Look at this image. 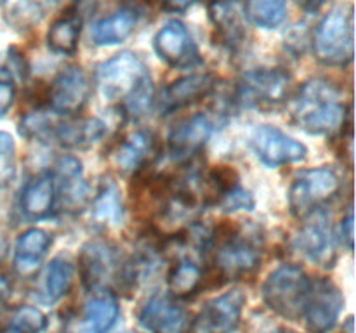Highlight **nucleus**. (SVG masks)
<instances>
[{"instance_id":"7ed1b4c3","label":"nucleus","mask_w":356,"mask_h":333,"mask_svg":"<svg viewBox=\"0 0 356 333\" xmlns=\"http://www.w3.org/2000/svg\"><path fill=\"white\" fill-rule=\"evenodd\" d=\"M19 134L28 141L61 149H87L106 134V125L99 118L66 117L52 111H33L21 118Z\"/></svg>"},{"instance_id":"423d86ee","label":"nucleus","mask_w":356,"mask_h":333,"mask_svg":"<svg viewBox=\"0 0 356 333\" xmlns=\"http://www.w3.org/2000/svg\"><path fill=\"white\" fill-rule=\"evenodd\" d=\"M312 278L301 266L284 264L277 267L263 284V300L270 311L289 321H299Z\"/></svg>"},{"instance_id":"9d476101","label":"nucleus","mask_w":356,"mask_h":333,"mask_svg":"<svg viewBox=\"0 0 356 333\" xmlns=\"http://www.w3.org/2000/svg\"><path fill=\"white\" fill-rule=\"evenodd\" d=\"M302 221L305 222L292 239V246L315 266L322 267V269L334 267L337 260V252L329 215L325 214L323 208H320Z\"/></svg>"},{"instance_id":"1a4fd4ad","label":"nucleus","mask_w":356,"mask_h":333,"mask_svg":"<svg viewBox=\"0 0 356 333\" xmlns=\"http://www.w3.org/2000/svg\"><path fill=\"white\" fill-rule=\"evenodd\" d=\"M344 311V295L329 278H316L309 283L301 319L312 333H329L339 323Z\"/></svg>"},{"instance_id":"c85d7f7f","label":"nucleus","mask_w":356,"mask_h":333,"mask_svg":"<svg viewBox=\"0 0 356 333\" xmlns=\"http://www.w3.org/2000/svg\"><path fill=\"white\" fill-rule=\"evenodd\" d=\"M75 278V267L65 257H56L45 269L44 276V300L47 304L59 302L70 293Z\"/></svg>"},{"instance_id":"b1692460","label":"nucleus","mask_w":356,"mask_h":333,"mask_svg":"<svg viewBox=\"0 0 356 333\" xmlns=\"http://www.w3.org/2000/svg\"><path fill=\"white\" fill-rule=\"evenodd\" d=\"M138 10L132 9V7H122L111 16L96 21L92 30H90V37H92L94 44L99 45V47L118 45L131 37L134 28L138 26Z\"/></svg>"},{"instance_id":"4c0bfd02","label":"nucleus","mask_w":356,"mask_h":333,"mask_svg":"<svg viewBox=\"0 0 356 333\" xmlns=\"http://www.w3.org/2000/svg\"><path fill=\"white\" fill-rule=\"evenodd\" d=\"M327 2H329V0H296V3H298L305 12H309V14L318 12Z\"/></svg>"},{"instance_id":"0eeeda50","label":"nucleus","mask_w":356,"mask_h":333,"mask_svg":"<svg viewBox=\"0 0 356 333\" xmlns=\"http://www.w3.org/2000/svg\"><path fill=\"white\" fill-rule=\"evenodd\" d=\"M341 179L329 166L305 169L296 173L289 189V208L298 219L308 217L339 194Z\"/></svg>"},{"instance_id":"cd10ccee","label":"nucleus","mask_w":356,"mask_h":333,"mask_svg":"<svg viewBox=\"0 0 356 333\" xmlns=\"http://www.w3.org/2000/svg\"><path fill=\"white\" fill-rule=\"evenodd\" d=\"M204 271L197 262L190 259H181L170 269L167 276L170 295L176 298H190L200 291L204 284Z\"/></svg>"},{"instance_id":"20e7f679","label":"nucleus","mask_w":356,"mask_h":333,"mask_svg":"<svg viewBox=\"0 0 356 333\" xmlns=\"http://www.w3.org/2000/svg\"><path fill=\"white\" fill-rule=\"evenodd\" d=\"M313 52L322 65L346 68L355 58V9L344 2L325 14L313 35Z\"/></svg>"},{"instance_id":"7c9ffc66","label":"nucleus","mask_w":356,"mask_h":333,"mask_svg":"<svg viewBox=\"0 0 356 333\" xmlns=\"http://www.w3.org/2000/svg\"><path fill=\"white\" fill-rule=\"evenodd\" d=\"M44 17L37 0H6V21L17 31L33 30Z\"/></svg>"},{"instance_id":"393cba45","label":"nucleus","mask_w":356,"mask_h":333,"mask_svg":"<svg viewBox=\"0 0 356 333\" xmlns=\"http://www.w3.org/2000/svg\"><path fill=\"white\" fill-rule=\"evenodd\" d=\"M120 318V307L111 293H99L83 307L82 333H108Z\"/></svg>"},{"instance_id":"f8f14e48","label":"nucleus","mask_w":356,"mask_h":333,"mask_svg":"<svg viewBox=\"0 0 356 333\" xmlns=\"http://www.w3.org/2000/svg\"><path fill=\"white\" fill-rule=\"evenodd\" d=\"M250 149L263 165L270 169L299 163L308 156V148L273 125H259L250 135Z\"/></svg>"},{"instance_id":"39448f33","label":"nucleus","mask_w":356,"mask_h":333,"mask_svg":"<svg viewBox=\"0 0 356 333\" xmlns=\"http://www.w3.org/2000/svg\"><path fill=\"white\" fill-rule=\"evenodd\" d=\"M83 287L96 293H108L110 288L132 287L129 260L120 250L104 239H92L82 246L79 257Z\"/></svg>"},{"instance_id":"4be33fe9","label":"nucleus","mask_w":356,"mask_h":333,"mask_svg":"<svg viewBox=\"0 0 356 333\" xmlns=\"http://www.w3.org/2000/svg\"><path fill=\"white\" fill-rule=\"evenodd\" d=\"M56 205V186L51 173L31 179L21 191V212L30 221H42L52 214Z\"/></svg>"},{"instance_id":"2eb2a0df","label":"nucleus","mask_w":356,"mask_h":333,"mask_svg":"<svg viewBox=\"0 0 356 333\" xmlns=\"http://www.w3.org/2000/svg\"><path fill=\"white\" fill-rule=\"evenodd\" d=\"M207 14L221 47L229 52L243 49L249 38V19L242 0H212L207 7Z\"/></svg>"},{"instance_id":"2f4dec72","label":"nucleus","mask_w":356,"mask_h":333,"mask_svg":"<svg viewBox=\"0 0 356 333\" xmlns=\"http://www.w3.org/2000/svg\"><path fill=\"white\" fill-rule=\"evenodd\" d=\"M47 328V316L33 305H21L14 311L2 333H42Z\"/></svg>"},{"instance_id":"9b49d317","label":"nucleus","mask_w":356,"mask_h":333,"mask_svg":"<svg viewBox=\"0 0 356 333\" xmlns=\"http://www.w3.org/2000/svg\"><path fill=\"white\" fill-rule=\"evenodd\" d=\"M263 262V243L259 238L233 232L216 250L214 264L218 273L228 280H240L256 273Z\"/></svg>"},{"instance_id":"f3484780","label":"nucleus","mask_w":356,"mask_h":333,"mask_svg":"<svg viewBox=\"0 0 356 333\" xmlns=\"http://www.w3.org/2000/svg\"><path fill=\"white\" fill-rule=\"evenodd\" d=\"M218 76L214 73H191L181 76L163 89L159 97L160 114H172L183 108L193 106L214 92Z\"/></svg>"},{"instance_id":"f704fd0d","label":"nucleus","mask_w":356,"mask_h":333,"mask_svg":"<svg viewBox=\"0 0 356 333\" xmlns=\"http://www.w3.org/2000/svg\"><path fill=\"white\" fill-rule=\"evenodd\" d=\"M16 99V87L10 80V73L0 68V120L9 113Z\"/></svg>"},{"instance_id":"6ab92c4d","label":"nucleus","mask_w":356,"mask_h":333,"mask_svg":"<svg viewBox=\"0 0 356 333\" xmlns=\"http://www.w3.org/2000/svg\"><path fill=\"white\" fill-rule=\"evenodd\" d=\"M212 132H214V123L207 114L197 113L190 118H184L169 132L167 137V146L172 160L188 162L193 158L207 144Z\"/></svg>"},{"instance_id":"a19ab883","label":"nucleus","mask_w":356,"mask_h":333,"mask_svg":"<svg viewBox=\"0 0 356 333\" xmlns=\"http://www.w3.org/2000/svg\"><path fill=\"white\" fill-rule=\"evenodd\" d=\"M2 2H6V0H0V3H2Z\"/></svg>"},{"instance_id":"473e14b6","label":"nucleus","mask_w":356,"mask_h":333,"mask_svg":"<svg viewBox=\"0 0 356 333\" xmlns=\"http://www.w3.org/2000/svg\"><path fill=\"white\" fill-rule=\"evenodd\" d=\"M16 177V144L7 132L0 130V189H6Z\"/></svg>"},{"instance_id":"4468645a","label":"nucleus","mask_w":356,"mask_h":333,"mask_svg":"<svg viewBox=\"0 0 356 333\" xmlns=\"http://www.w3.org/2000/svg\"><path fill=\"white\" fill-rule=\"evenodd\" d=\"M247 304L245 291L240 288L225 291L205 302L193 323L197 333H233L240 326Z\"/></svg>"},{"instance_id":"6e6552de","label":"nucleus","mask_w":356,"mask_h":333,"mask_svg":"<svg viewBox=\"0 0 356 333\" xmlns=\"http://www.w3.org/2000/svg\"><path fill=\"white\" fill-rule=\"evenodd\" d=\"M292 76L282 68H257L243 73L235 89V101L250 110H273L289 94Z\"/></svg>"},{"instance_id":"f257e3e1","label":"nucleus","mask_w":356,"mask_h":333,"mask_svg":"<svg viewBox=\"0 0 356 333\" xmlns=\"http://www.w3.org/2000/svg\"><path fill=\"white\" fill-rule=\"evenodd\" d=\"M99 92L117 104L127 117L141 118L155 103V85L146 62L138 54L124 51L101 62L96 69Z\"/></svg>"},{"instance_id":"a211bd4d","label":"nucleus","mask_w":356,"mask_h":333,"mask_svg":"<svg viewBox=\"0 0 356 333\" xmlns=\"http://www.w3.org/2000/svg\"><path fill=\"white\" fill-rule=\"evenodd\" d=\"M139 325L149 333H190L191 316L167 295H153L139 311Z\"/></svg>"},{"instance_id":"58836bf2","label":"nucleus","mask_w":356,"mask_h":333,"mask_svg":"<svg viewBox=\"0 0 356 333\" xmlns=\"http://www.w3.org/2000/svg\"><path fill=\"white\" fill-rule=\"evenodd\" d=\"M10 290H13V288H10L9 278H7L6 274L0 273V307H2L7 300H9Z\"/></svg>"},{"instance_id":"72a5a7b5","label":"nucleus","mask_w":356,"mask_h":333,"mask_svg":"<svg viewBox=\"0 0 356 333\" xmlns=\"http://www.w3.org/2000/svg\"><path fill=\"white\" fill-rule=\"evenodd\" d=\"M218 207L221 208L222 212H238V210H254L256 207V200H254L252 193L247 191L245 187L238 186L235 189H232L229 193H226L221 200L218 201Z\"/></svg>"},{"instance_id":"ea45409f","label":"nucleus","mask_w":356,"mask_h":333,"mask_svg":"<svg viewBox=\"0 0 356 333\" xmlns=\"http://www.w3.org/2000/svg\"><path fill=\"white\" fill-rule=\"evenodd\" d=\"M282 333H294V332H282Z\"/></svg>"},{"instance_id":"dca6fc26","label":"nucleus","mask_w":356,"mask_h":333,"mask_svg":"<svg viewBox=\"0 0 356 333\" xmlns=\"http://www.w3.org/2000/svg\"><path fill=\"white\" fill-rule=\"evenodd\" d=\"M156 56L172 68H191L200 62V54L193 37L181 21L172 19L163 24L153 37Z\"/></svg>"},{"instance_id":"c9c22d12","label":"nucleus","mask_w":356,"mask_h":333,"mask_svg":"<svg viewBox=\"0 0 356 333\" xmlns=\"http://www.w3.org/2000/svg\"><path fill=\"white\" fill-rule=\"evenodd\" d=\"M341 239L343 243L346 245V248L353 250V241H355V217H353V212H348L346 217L341 221Z\"/></svg>"},{"instance_id":"ddd939ff","label":"nucleus","mask_w":356,"mask_h":333,"mask_svg":"<svg viewBox=\"0 0 356 333\" xmlns=\"http://www.w3.org/2000/svg\"><path fill=\"white\" fill-rule=\"evenodd\" d=\"M92 85L80 66H68L54 76L47 90V104L52 113L75 117L89 101Z\"/></svg>"},{"instance_id":"412c9836","label":"nucleus","mask_w":356,"mask_h":333,"mask_svg":"<svg viewBox=\"0 0 356 333\" xmlns=\"http://www.w3.org/2000/svg\"><path fill=\"white\" fill-rule=\"evenodd\" d=\"M52 245V238L40 228H30L17 236L14 243V267L17 273L28 276L40 267Z\"/></svg>"},{"instance_id":"5701e85b","label":"nucleus","mask_w":356,"mask_h":333,"mask_svg":"<svg viewBox=\"0 0 356 333\" xmlns=\"http://www.w3.org/2000/svg\"><path fill=\"white\" fill-rule=\"evenodd\" d=\"M56 186V198H61L68 207H80L86 200V182H83L82 163L75 156L65 155L56 163V176H52Z\"/></svg>"},{"instance_id":"a878e982","label":"nucleus","mask_w":356,"mask_h":333,"mask_svg":"<svg viewBox=\"0 0 356 333\" xmlns=\"http://www.w3.org/2000/svg\"><path fill=\"white\" fill-rule=\"evenodd\" d=\"M124 217V207L118 186L111 179H106L97 187L96 196L90 205V219L97 225H118Z\"/></svg>"},{"instance_id":"f03ea898","label":"nucleus","mask_w":356,"mask_h":333,"mask_svg":"<svg viewBox=\"0 0 356 333\" xmlns=\"http://www.w3.org/2000/svg\"><path fill=\"white\" fill-rule=\"evenodd\" d=\"M350 117L343 92L327 78H309L292 103V121L312 135H336L343 132Z\"/></svg>"},{"instance_id":"e433bc0d","label":"nucleus","mask_w":356,"mask_h":333,"mask_svg":"<svg viewBox=\"0 0 356 333\" xmlns=\"http://www.w3.org/2000/svg\"><path fill=\"white\" fill-rule=\"evenodd\" d=\"M195 2L198 0H162L163 7L167 10H172V12H184L186 9H190Z\"/></svg>"},{"instance_id":"bb28decb","label":"nucleus","mask_w":356,"mask_h":333,"mask_svg":"<svg viewBox=\"0 0 356 333\" xmlns=\"http://www.w3.org/2000/svg\"><path fill=\"white\" fill-rule=\"evenodd\" d=\"M80 30H82V19L76 12L56 19L45 35L49 51L59 56H73L79 49Z\"/></svg>"},{"instance_id":"aec40b11","label":"nucleus","mask_w":356,"mask_h":333,"mask_svg":"<svg viewBox=\"0 0 356 333\" xmlns=\"http://www.w3.org/2000/svg\"><path fill=\"white\" fill-rule=\"evenodd\" d=\"M159 156V142L149 130H134L125 135L113 151V163L125 176L145 172Z\"/></svg>"},{"instance_id":"c756f323","label":"nucleus","mask_w":356,"mask_h":333,"mask_svg":"<svg viewBox=\"0 0 356 333\" xmlns=\"http://www.w3.org/2000/svg\"><path fill=\"white\" fill-rule=\"evenodd\" d=\"M247 19L263 30H275L285 21L287 0H243Z\"/></svg>"}]
</instances>
